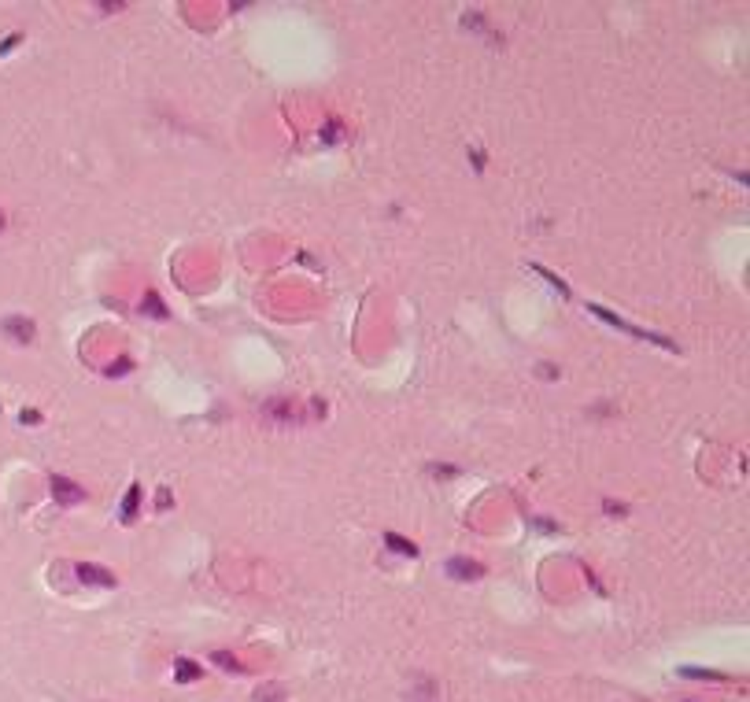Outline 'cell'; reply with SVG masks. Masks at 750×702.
I'll return each instance as SVG.
<instances>
[{
	"mask_svg": "<svg viewBox=\"0 0 750 702\" xmlns=\"http://www.w3.org/2000/svg\"><path fill=\"white\" fill-rule=\"evenodd\" d=\"M588 315H595L599 322H606V326H617V329H625L628 336H640V341H647V344H658V348H665V351H677V344L669 341V336H662V333H651V329H640V326H628V322H621L614 310H606V307H599V303H588Z\"/></svg>",
	"mask_w": 750,
	"mask_h": 702,
	"instance_id": "6da1fadb",
	"label": "cell"
},
{
	"mask_svg": "<svg viewBox=\"0 0 750 702\" xmlns=\"http://www.w3.org/2000/svg\"><path fill=\"white\" fill-rule=\"evenodd\" d=\"M52 499L63 506H78V503H85V488L67 477H52Z\"/></svg>",
	"mask_w": 750,
	"mask_h": 702,
	"instance_id": "7a4b0ae2",
	"label": "cell"
},
{
	"mask_svg": "<svg viewBox=\"0 0 750 702\" xmlns=\"http://www.w3.org/2000/svg\"><path fill=\"white\" fill-rule=\"evenodd\" d=\"M444 569H447V577H451V580H462V584H466V580H481V577H484V566H481V562H473V558H451V562H447Z\"/></svg>",
	"mask_w": 750,
	"mask_h": 702,
	"instance_id": "3957f363",
	"label": "cell"
},
{
	"mask_svg": "<svg viewBox=\"0 0 750 702\" xmlns=\"http://www.w3.org/2000/svg\"><path fill=\"white\" fill-rule=\"evenodd\" d=\"M74 573L82 577L85 584H100V588H111V584H115V573H111V569L93 566V562H82V566H74Z\"/></svg>",
	"mask_w": 750,
	"mask_h": 702,
	"instance_id": "277c9868",
	"label": "cell"
},
{
	"mask_svg": "<svg viewBox=\"0 0 750 702\" xmlns=\"http://www.w3.org/2000/svg\"><path fill=\"white\" fill-rule=\"evenodd\" d=\"M0 329H4L15 344H30V341H34V322H26V318H19V315L4 318V326H0Z\"/></svg>",
	"mask_w": 750,
	"mask_h": 702,
	"instance_id": "5b68a950",
	"label": "cell"
},
{
	"mask_svg": "<svg viewBox=\"0 0 750 702\" xmlns=\"http://www.w3.org/2000/svg\"><path fill=\"white\" fill-rule=\"evenodd\" d=\"M140 485H129V496H126V503H122V510H119V517H122V525H134V517H137V506H140Z\"/></svg>",
	"mask_w": 750,
	"mask_h": 702,
	"instance_id": "8992f818",
	"label": "cell"
},
{
	"mask_svg": "<svg viewBox=\"0 0 750 702\" xmlns=\"http://www.w3.org/2000/svg\"><path fill=\"white\" fill-rule=\"evenodd\" d=\"M200 677H203V669H200L192 658H178V661H174V680L189 684V680H200Z\"/></svg>",
	"mask_w": 750,
	"mask_h": 702,
	"instance_id": "52a82bcc",
	"label": "cell"
},
{
	"mask_svg": "<svg viewBox=\"0 0 750 702\" xmlns=\"http://www.w3.org/2000/svg\"><path fill=\"white\" fill-rule=\"evenodd\" d=\"M384 547H392L396 554H403V558H418V547H414L410 540L396 536V532H384Z\"/></svg>",
	"mask_w": 750,
	"mask_h": 702,
	"instance_id": "ba28073f",
	"label": "cell"
},
{
	"mask_svg": "<svg viewBox=\"0 0 750 702\" xmlns=\"http://www.w3.org/2000/svg\"><path fill=\"white\" fill-rule=\"evenodd\" d=\"M140 310H148L152 318H166V307L155 292H145V300H140Z\"/></svg>",
	"mask_w": 750,
	"mask_h": 702,
	"instance_id": "9c48e42d",
	"label": "cell"
},
{
	"mask_svg": "<svg viewBox=\"0 0 750 702\" xmlns=\"http://www.w3.org/2000/svg\"><path fill=\"white\" fill-rule=\"evenodd\" d=\"M266 410L274 414V418H281V422H296V410L289 407L284 399H274V403H266Z\"/></svg>",
	"mask_w": 750,
	"mask_h": 702,
	"instance_id": "30bf717a",
	"label": "cell"
},
{
	"mask_svg": "<svg viewBox=\"0 0 750 702\" xmlns=\"http://www.w3.org/2000/svg\"><path fill=\"white\" fill-rule=\"evenodd\" d=\"M211 661H215V666H222L226 673H244V669H240V661L233 658L229 651H215V654H211Z\"/></svg>",
	"mask_w": 750,
	"mask_h": 702,
	"instance_id": "8fae6325",
	"label": "cell"
},
{
	"mask_svg": "<svg viewBox=\"0 0 750 702\" xmlns=\"http://www.w3.org/2000/svg\"><path fill=\"white\" fill-rule=\"evenodd\" d=\"M533 270H536V274H540V278H547V281H551V285H554V289H558L562 296H569V285H565L562 278H554V274H551V270H543V266H533Z\"/></svg>",
	"mask_w": 750,
	"mask_h": 702,
	"instance_id": "7c38bea8",
	"label": "cell"
},
{
	"mask_svg": "<svg viewBox=\"0 0 750 702\" xmlns=\"http://www.w3.org/2000/svg\"><path fill=\"white\" fill-rule=\"evenodd\" d=\"M603 510L610 514V517H625V514H628V506H625V503H614V499H606V503H603Z\"/></svg>",
	"mask_w": 750,
	"mask_h": 702,
	"instance_id": "4fadbf2b",
	"label": "cell"
},
{
	"mask_svg": "<svg viewBox=\"0 0 750 702\" xmlns=\"http://www.w3.org/2000/svg\"><path fill=\"white\" fill-rule=\"evenodd\" d=\"M429 473L433 477H455L459 470H455V466H429Z\"/></svg>",
	"mask_w": 750,
	"mask_h": 702,
	"instance_id": "5bb4252c",
	"label": "cell"
},
{
	"mask_svg": "<svg viewBox=\"0 0 750 702\" xmlns=\"http://www.w3.org/2000/svg\"><path fill=\"white\" fill-rule=\"evenodd\" d=\"M155 503H159V510H166V506H171V492L159 488V499H155Z\"/></svg>",
	"mask_w": 750,
	"mask_h": 702,
	"instance_id": "9a60e30c",
	"label": "cell"
},
{
	"mask_svg": "<svg viewBox=\"0 0 750 702\" xmlns=\"http://www.w3.org/2000/svg\"><path fill=\"white\" fill-rule=\"evenodd\" d=\"M19 418H22V422H30V425H34V422H41V414H37V410H22V414H19Z\"/></svg>",
	"mask_w": 750,
	"mask_h": 702,
	"instance_id": "2e32d148",
	"label": "cell"
},
{
	"mask_svg": "<svg viewBox=\"0 0 750 702\" xmlns=\"http://www.w3.org/2000/svg\"><path fill=\"white\" fill-rule=\"evenodd\" d=\"M15 41H19V34L8 37V41H0V56H4V52H11V45H15Z\"/></svg>",
	"mask_w": 750,
	"mask_h": 702,
	"instance_id": "e0dca14e",
	"label": "cell"
},
{
	"mask_svg": "<svg viewBox=\"0 0 750 702\" xmlns=\"http://www.w3.org/2000/svg\"><path fill=\"white\" fill-rule=\"evenodd\" d=\"M540 370H543V377H551V381H554V377H558V370H554V366H551V362H543V366H540Z\"/></svg>",
	"mask_w": 750,
	"mask_h": 702,
	"instance_id": "ac0fdd59",
	"label": "cell"
},
{
	"mask_svg": "<svg viewBox=\"0 0 750 702\" xmlns=\"http://www.w3.org/2000/svg\"><path fill=\"white\" fill-rule=\"evenodd\" d=\"M0 226H4V218H0Z\"/></svg>",
	"mask_w": 750,
	"mask_h": 702,
	"instance_id": "d6986e66",
	"label": "cell"
}]
</instances>
